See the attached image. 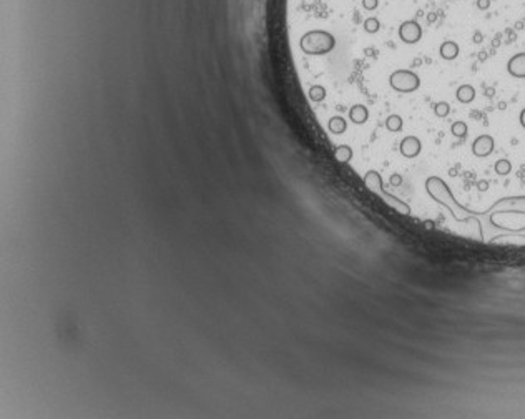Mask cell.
I'll return each instance as SVG.
<instances>
[{"mask_svg":"<svg viewBox=\"0 0 525 419\" xmlns=\"http://www.w3.org/2000/svg\"><path fill=\"white\" fill-rule=\"evenodd\" d=\"M426 191L432 200L447 210L449 216L457 225L467 228V237L480 243H494L505 238H524L525 226L509 228L496 221L500 215H525V195L504 196L497 200L491 208L477 211L464 207L456 200L452 191L440 177H429L426 180Z\"/></svg>","mask_w":525,"mask_h":419,"instance_id":"obj_1","label":"cell"},{"mask_svg":"<svg viewBox=\"0 0 525 419\" xmlns=\"http://www.w3.org/2000/svg\"><path fill=\"white\" fill-rule=\"evenodd\" d=\"M364 185L373 191L374 195H378L384 203H387L392 210H396L397 213H401V215H410V207L408 203L402 202V200H399L397 196H394L389 193V191L384 190L382 178H380V175L378 172H374V170L367 172L364 175Z\"/></svg>","mask_w":525,"mask_h":419,"instance_id":"obj_2","label":"cell"},{"mask_svg":"<svg viewBox=\"0 0 525 419\" xmlns=\"http://www.w3.org/2000/svg\"><path fill=\"white\" fill-rule=\"evenodd\" d=\"M336 40L334 37L326 32V30H311V32L304 33L299 42L301 50L306 55H324L334 49Z\"/></svg>","mask_w":525,"mask_h":419,"instance_id":"obj_3","label":"cell"},{"mask_svg":"<svg viewBox=\"0 0 525 419\" xmlns=\"http://www.w3.org/2000/svg\"><path fill=\"white\" fill-rule=\"evenodd\" d=\"M389 85L392 90L399 91V93H412L421 87V78L415 72L408 68L396 70L389 77Z\"/></svg>","mask_w":525,"mask_h":419,"instance_id":"obj_4","label":"cell"},{"mask_svg":"<svg viewBox=\"0 0 525 419\" xmlns=\"http://www.w3.org/2000/svg\"><path fill=\"white\" fill-rule=\"evenodd\" d=\"M397 33H399V38L404 43L414 45V43H417L422 38V27L415 20H406L399 25Z\"/></svg>","mask_w":525,"mask_h":419,"instance_id":"obj_5","label":"cell"},{"mask_svg":"<svg viewBox=\"0 0 525 419\" xmlns=\"http://www.w3.org/2000/svg\"><path fill=\"white\" fill-rule=\"evenodd\" d=\"M494 147H496V142L491 135H479L472 143V153L479 158H485L494 151Z\"/></svg>","mask_w":525,"mask_h":419,"instance_id":"obj_6","label":"cell"},{"mask_svg":"<svg viewBox=\"0 0 525 419\" xmlns=\"http://www.w3.org/2000/svg\"><path fill=\"white\" fill-rule=\"evenodd\" d=\"M399 150L404 158H415V156L421 153L422 143H421V140L417 137H414V135H408L406 138H402Z\"/></svg>","mask_w":525,"mask_h":419,"instance_id":"obj_7","label":"cell"},{"mask_svg":"<svg viewBox=\"0 0 525 419\" xmlns=\"http://www.w3.org/2000/svg\"><path fill=\"white\" fill-rule=\"evenodd\" d=\"M507 72L514 78H525V52L515 54L507 62Z\"/></svg>","mask_w":525,"mask_h":419,"instance_id":"obj_8","label":"cell"},{"mask_svg":"<svg viewBox=\"0 0 525 419\" xmlns=\"http://www.w3.org/2000/svg\"><path fill=\"white\" fill-rule=\"evenodd\" d=\"M459 52H461V49H459V45L454 40H445L440 43V47H439V55L442 57L444 60L457 59Z\"/></svg>","mask_w":525,"mask_h":419,"instance_id":"obj_9","label":"cell"},{"mask_svg":"<svg viewBox=\"0 0 525 419\" xmlns=\"http://www.w3.org/2000/svg\"><path fill=\"white\" fill-rule=\"evenodd\" d=\"M456 98L459 100L461 103H470L475 100V89L469 84L466 85H461L456 91Z\"/></svg>","mask_w":525,"mask_h":419,"instance_id":"obj_10","label":"cell"},{"mask_svg":"<svg viewBox=\"0 0 525 419\" xmlns=\"http://www.w3.org/2000/svg\"><path fill=\"white\" fill-rule=\"evenodd\" d=\"M349 119L357 125L366 123L367 119H369V112H367L364 105H354L351 110H349Z\"/></svg>","mask_w":525,"mask_h":419,"instance_id":"obj_11","label":"cell"},{"mask_svg":"<svg viewBox=\"0 0 525 419\" xmlns=\"http://www.w3.org/2000/svg\"><path fill=\"white\" fill-rule=\"evenodd\" d=\"M327 128H329L331 133L341 135V133L346 132V128H348V123H346V120L343 119V117H332V119L329 120V123H327Z\"/></svg>","mask_w":525,"mask_h":419,"instance_id":"obj_12","label":"cell"},{"mask_svg":"<svg viewBox=\"0 0 525 419\" xmlns=\"http://www.w3.org/2000/svg\"><path fill=\"white\" fill-rule=\"evenodd\" d=\"M334 156H336V160L341 161V163H348V161L352 158V148L348 145H341L336 148Z\"/></svg>","mask_w":525,"mask_h":419,"instance_id":"obj_13","label":"cell"},{"mask_svg":"<svg viewBox=\"0 0 525 419\" xmlns=\"http://www.w3.org/2000/svg\"><path fill=\"white\" fill-rule=\"evenodd\" d=\"M402 126H404V121H402V119L399 115H389L387 120H386V128L389 130V132L392 133H397L402 130Z\"/></svg>","mask_w":525,"mask_h":419,"instance_id":"obj_14","label":"cell"},{"mask_svg":"<svg viewBox=\"0 0 525 419\" xmlns=\"http://www.w3.org/2000/svg\"><path fill=\"white\" fill-rule=\"evenodd\" d=\"M494 170H496L497 175H500V177H505V175H509L512 172V163L507 158H500L496 161V165H494Z\"/></svg>","mask_w":525,"mask_h":419,"instance_id":"obj_15","label":"cell"},{"mask_svg":"<svg viewBox=\"0 0 525 419\" xmlns=\"http://www.w3.org/2000/svg\"><path fill=\"white\" fill-rule=\"evenodd\" d=\"M450 132H452L454 137L464 138V137L467 135V132H469V128H467V123H466V121L457 120V121H454L452 126H450Z\"/></svg>","mask_w":525,"mask_h":419,"instance_id":"obj_16","label":"cell"},{"mask_svg":"<svg viewBox=\"0 0 525 419\" xmlns=\"http://www.w3.org/2000/svg\"><path fill=\"white\" fill-rule=\"evenodd\" d=\"M309 98H311L313 102H322V100L326 98V89L321 85H313L311 89H309Z\"/></svg>","mask_w":525,"mask_h":419,"instance_id":"obj_17","label":"cell"},{"mask_svg":"<svg viewBox=\"0 0 525 419\" xmlns=\"http://www.w3.org/2000/svg\"><path fill=\"white\" fill-rule=\"evenodd\" d=\"M434 113L439 119H445L450 113V105L447 102H437L434 105Z\"/></svg>","mask_w":525,"mask_h":419,"instance_id":"obj_18","label":"cell"},{"mask_svg":"<svg viewBox=\"0 0 525 419\" xmlns=\"http://www.w3.org/2000/svg\"><path fill=\"white\" fill-rule=\"evenodd\" d=\"M380 29V24L376 17H369V19L364 20V30L367 33H378Z\"/></svg>","mask_w":525,"mask_h":419,"instance_id":"obj_19","label":"cell"},{"mask_svg":"<svg viewBox=\"0 0 525 419\" xmlns=\"http://www.w3.org/2000/svg\"><path fill=\"white\" fill-rule=\"evenodd\" d=\"M379 5V0H362V7L366 10H376Z\"/></svg>","mask_w":525,"mask_h":419,"instance_id":"obj_20","label":"cell"},{"mask_svg":"<svg viewBox=\"0 0 525 419\" xmlns=\"http://www.w3.org/2000/svg\"><path fill=\"white\" fill-rule=\"evenodd\" d=\"M475 5L479 10H487V8L491 7V0H477Z\"/></svg>","mask_w":525,"mask_h":419,"instance_id":"obj_21","label":"cell"},{"mask_svg":"<svg viewBox=\"0 0 525 419\" xmlns=\"http://www.w3.org/2000/svg\"><path fill=\"white\" fill-rule=\"evenodd\" d=\"M401 183H402V178L397 173H394L391 177V185L392 186H401Z\"/></svg>","mask_w":525,"mask_h":419,"instance_id":"obj_22","label":"cell"},{"mask_svg":"<svg viewBox=\"0 0 525 419\" xmlns=\"http://www.w3.org/2000/svg\"><path fill=\"white\" fill-rule=\"evenodd\" d=\"M477 186H479L480 191H485V190L489 188V183H487V181H479V183H477Z\"/></svg>","mask_w":525,"mask_h":419,"instance_id":"obj_23","label":"cell"},{"mask_svg":"<svg viewBox=\"0 0 525 419\" xmlns=\"http://www.w3.org/2000/svg\"><path fill=\"white\" fill-rule=\"evenodd\" d=\"M519 120H520V125H522V128H525V108H524V110H522V112H520V117H519Z\"/></svg>","mask_w":525,"mask_h":419,"instance_id":"obj_24","label":"cell"}]
</instances>
